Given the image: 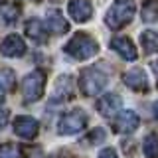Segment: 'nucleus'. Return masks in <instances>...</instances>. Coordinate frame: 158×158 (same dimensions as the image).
Instances as JSON below:
<instances>
[{
	"mask_svg": "<svg viewBox=\"0 0 158 158\" xmlns=\"http://www.w3.org/2000/svg\"><path fill=\"white\" fill-rule=\"evenodd\" d=\"M22 156V152H20V148L16 144H2L0 146V158H20Z\"/></svg>",
	"mask_w": 158,
	"mask_h": 158,
	"instance_id": "nucleus-20",
	"label": "nucleus"
},
{
	"mask_svg": "<svg viewBox=\"0 0 158 158\" xmlns=\"http://www.w3.org/2000/svg\"><path fill=\"white\" fill-rule=\"evenodd\" d=\"M71 97V77H59L57 85H56V93H53V103L65 101Z\"/></svg>",
	"mask_w": 158,
	"mask_h": 158,
	"instance_id": "nucleus-14",
	"label": "nucleus"
},
{
	"mask_svg": "<svg viewBox=\"0 0 158 158\" xmlns=\"http://www.w3.org/2000/svg\"><path fill=\"white\" fill-rule=\"evenodd\" d=\"M125 85L132 91H138V93H144L148 91V77L144 73V69L140 67H132L125 73Z\"/></svg>",
	"mask_w": 158,
	"mask_h": 158,
	"instance_id": "nucleus-7",
	"label": "nucleus"
},
{
	"mask_svg": "<svg viewBox=\"0 0 158 158\" xmlns=\"http://www.w3.org/2000/svg\"><path fill=\"white\" fill-rule=\"evenodd\" d=\"M111 48L115 49V52H117L123 59H127V61H135V59L138 57L136 48H135V44H132V40L127 38V36H117V38H113V40H111Z\"/></svg>",
	"mask_w": 158,
	"mask_h": 158,
	"instance_id": "nucleus-8",
	"label": "nucleus"
},
{
	"mask_svg": "<svg viewBox=\"0 0 158 158\" xmlns=\"http://www.w3.org/2000/svg\"><path fill=\"white\" fill-rule=\"evenodd\" d=\"M97 109L99 113H101L103 117L107 118H115L118 115V111H121V97L117 95V93H105L101 99H99L97 103Z\"/></svg>",
	"mask_w": 158,
	"mask_h": 158,
	"instance_id": "nucleus-9",
	"label": "nucleus"
},
{
	"mask_svg": "<svg viewBox=\"0 0 158 158\" xmlns=\"http://www.w3.org/2000/svg\"><path fill=\"white\" fill-rule=\"evenodd\" d=\"M26 34L32 40H36V42H46V34H44V28H42V22L36 18L28 20L26 22Z\"/></svg>",
	"mask_w": 158,
	"mask_h": 158,
	"instance_id": "nucleus-16",
	"label": "nucleus"
},
{
	"mask_svg": "<svg viewBox=\"0 0 158 158\" xmlns=\"http://www.w3.org/2000/svg\"><path fill=\"white\" fill-rule=\"evenodd\" d=\"M8 117H10V113L6 109H0V128H4V125L8 123Z\"/></svg>",
	"mask_w": 158,
	"mask_h": 158,
	"instance_id": "nucleus-22",
	"label": "nucleus"
},
{
	"mask_svg": "<svg viewBox=\"0 0 158 158\" xmlns=\"http://www.w3.org/2000/svg\"><path fill=\"white\" fill-rule=\"evenodd\" d=\"M0 12H2V18H6V22H14L16 16L20 14V8L12 2H4L0 4Z\"/></svg>",
	"mask_w": 158,
	"mask_h": 158,
	"instance_id": "nucleus-19",
	"label": "nucleus"
},
{
	"mask_svg": "<svg viewBox=\"0 0 158 158\" xmlns=\"http://www.w3.org/2000/svg\"><path fill=\"white\" fill-rule=\"evenodd\" d=\"M67 12L75 22H87L93 14L91 0H71L67 6Z\"/></svg>",
	"mask_w": 158,
	"mask_h": 158,
	"instance_id": "nucleus-11",
	"label": "nucleus"
},
{
	"mask_svg": "<svg viewBox=\"0 0 158 158\" xmlns=\"http://www.w3.org/2000/svg\"><path fill=\"white\" fill-rule=\"evenodd\" d=\"M142 150H144L146 158H158V135L156 132H150V135L144 138Z\"/></svg>",
	"mask_w": 158,
	"mask_h": 158,
	"instance_id": "nucleus-18",
	"label": "nucleus"
},
{
	"mask_svg": "<svg viewBox=\"0 0 158 158\" xmlns=\"http://www.w3.org/2000/svg\"><path fill=\"white\" fill-rule=\"evenodd\" d=\"M140 44L146 53H158V32L154 30H144L140 34Z\"/></svg>",
	"mask_w": 158,
	"mask_h": 158,
	"instance_id": "nucleus-15",
	"label": "nucleus"
},
{
	"mask_svg": "<svg viewBox=\"0 0 158 158\" xmlns=\"http://www.w3.org/2000/svg\"><path fill=\"white\" fill-rule=\"evenodd\" d=\"M142 20L146 24H154L158 22V2L156 0H146L142 4Z\"/></svg>",
	"mask_w": 158,
	"mask_h": 158,
	"instance_id": "nucleus-17",
	"label": "nucleus"
},
{
	"mask_svg": "<svg viewBox=\"0 0 158 158\" xmlns=\"http://www.w3.org/2000/svg\"><path fill=\"white\" fill-rule=\"evenodd\" d=\"M107 85V75L99 67H87L83 69L81 79H79V87H81L83 95H99Z\"/></svg>",
	"mask_w": 158,
	"mask_h": 158,
	"instance_id": "nucleus-3",
	"label": "nucleus"
},
{
	"mask_svg": "<svg viewBox=\"0 0 158 158\" xmlns=\"http://www.w3.org/2000/svg\"><path fill=\"white\" fill-rule=\"evenodd\" d=\"M99 158H118L115 148H103L101 152H99Z\"/></svg>",
	"mask_w": 158,
	"mask_h": 158,
	"instance_id": "nucleus-21",
	"label": "nucleus"
},
{
	"mask_svg": "<svg viewBox=\"0 0 158 158\" xmlns=\"http://www.w3.org/2000/svg\"><path fill=\"white\" fill-rule=\"evenodd\" d=\"M38 121L34 117H18L14 121V132L20 136V138H26V140H32L34 136L38 135Z\"/></svg>",
	"mask_w": 158,
	"mask_h": 158,
	"instance_id": "nucleus-10",
	"label": "nucleus"
},
{
	"mask_svg": "<svg viewBox=\"0 0 158 158\" xmlns=\"http://www.w3.org/2000/svg\"><path fill=\"white\" fill-rule=\"evenodd\" d=\"M2 101H4V89L0 87V103H2Z\"/></svg>",
	"mask_w": 158,
	"mask_h": 158,
	"instance_id": "nucleus-25",
	"label": "nucleus"
},
{
	"mask_svg": "<svg viewBox=\"0 0 158 158\" xmlns=\"http://www.w3.org/2000/svg\"><path fill=\"white\" fill-rule=\"evenodd\" d=\"M138 123H140V118H138V115L135 111L123 109V111H118V115L113 118V131L121 132V135H131V132H135L138 128Z\"/></svg>",
	"mask_w": 158,
	"mask_h": 158,
	"instance_id": "nucleus-6",
	"label": "nucleus"
},
{
	"mask_svg": "<svg viewBox=\"0 0 158 158\" xmlns=\"http://www.w3.org/2000/svg\"><path fill=\"white\" fill-rule=\"evenodd\" d=\"M0 52H2V56H6V57H20V56L26 53V44H24V40L20 36L12 34V36H8L2 42Z\"/></svg>",
	"mask_w": 158,
	"mask_h": 158,
	"instance_id": "nucleus-12",
	"label": "nucleus"
},
{
	"mask_svg": "<svg viewBox=\"0 0 158 158\" xmlns=\"http://www.w3.org/2000/svg\"><path fill=\"white\" fill-rule=\"evenodd\" d=\"M46 28H48V32H53V34H65L69 30V24H67V20L61 16V12L53 10L46 18Z\"/></svg>",
	"mask_w": 158,
	"mask_h": 158,
	"instance_id": "nucleus-13",
	"label": "nucleus"
},
{
	"mask_svg": "<svg viewBox=\"0 0 158 158\" xmlns=\"http://www.w3.org/2000/svg\"><path fill=\"white\" fill-rule=\"evenodd\" d=\"M135 10H136V6H135L132 0H115L111 4V8H109L107 16H105L107 26L113 28V30L127 26L132 20V16H135Z\"/></svg>",
	"mask_w": 158,
	"mask_h": 158,
	"instance_id": "nucleus-1",
	"label": "nucleus"
},
{
	"mask_svg": "<svg viewBox=\"0 0 158 158\" xmlns=\"http://www.w3.org/2000/svg\"><path fill=\"white\" fill-rule=\"evenodd\" d=\"M152 71L156 73V79H158V61H152Z\"/></svg>",
	"mask_w": 158,
	"mask_h": 158,
	"instance_id": "nucleus-24",
	"label": "nucleus"
},
{
	"mask_svg": "<svg viewBox=\"0 0 158 158\" xmlns=\"http://www.w3.org/2000/svg\"><path fill=\"white\" fill-rule=\"evenodd\" d=\"M87 123V117L83 115L81 111H71V113H65L57 123V132L59 135H75L79 132Z\"/></svg>",
	"mask_w": 158,
	"mask_h": 158,
	"instance_id": "nucleus-5",
	"label": "nucleus"
},
{
	"mask_svg": "<svg viewBox=\"0 0 158 158\" xmlns=\"http://www.w3.org/2000/svg\"><path fill=\"white\" fill-rule=\"evenodd\" d=\"M152 113H154V118L158 121V101L154 103V105H152Z\"/></svg>",
	"mask_w": 158,
	"mask_h": 158,
	"instance_id": "nucleus-23",
	"label": "nucleus"
},
{
	"mask_svg": "<svg viewBox=\"0 0 158 158\" xmlns=\"http://www.w3.org/2000/svg\"><path fill=\"white\" fill-rule=\"evenodd\" d=\"M65 52L71 57H75V59H89V57H93L99 52V44L91 36L79 32V34H75V36L67 42Z\"/></svg>",
	"mask_w": 158,
	"mask_h": 158,
	"instance_id": "nucleus-2",
	"label": "nucleus"
},
{
	"mask_svg": "<svg viewBox=\"0 0 158 158\" xmlns=\"http://www.w3.org/2000/svg\"><path fill=\"white\" fill-rule=\"evenodd\" d=\"M46 89V75L44 71H32L22 79V97L26 103H34L44 95Z\"/></svg>",
	"mask_w": 158,
	"mask_h": 158,
	"instance_id": "nucleus-4",
	"label": "nucleus"
}]
</instances>
